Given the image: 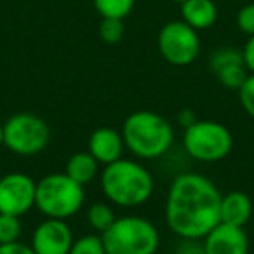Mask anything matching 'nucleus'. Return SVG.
<instances>
[{"label":"nucleus","mask_w":254,"mask_h":254,"mask_svg":"<svg viewBox=\"0 0 254 254\" xmlns=\"http://www.w3.org/2000/svg\"><path fill=\"white\" fill-rule=\"evenodd\" d=\"M101 239L106 254H155L160 244L155 225L139 216L117 218Z\"/></svg>","instance_id":"5"},{"label":"nucleus","mask_w":254,"mask_h":254,"mask_svg":"<svg viewBox=\"0 0 254 254\" xmlns=\"http://www.w3.org/2000/svg\"><path fill=\"white\" fill-rule=\"evenodd\" d=\"M214 75L218 77L219 84L225 85L226 89L239 91L247 78V68H246V64H242V63L228 64V66H225L219 71H216Z\"/></svg>","instance_id":"18"},{"label":"nucleus","mask_w":254,"mask_h":254,"mask_svg":"<svg viewBox=\"0 0 254 254\" xmlns=\"http://www.w3.org/2000/svg\"><path fill=\"white\" fill-rule=\"evenodd\" d=\"M87 219L89 225L96 230V232L103 233L105 230H108L110 226L115 221V212L110 207L108 204H103V202H98V204H92L87 211Z\"/></svg>","instance_id":"17"},{"label":"nucleus","mask_w":254,"mask_h":254,"mask_svg":"<svg viewBox=\"0 0 254 254\" xmlns=\"http://www.w3.org/2000/svg\"><path fill=\"white\" fill-rule=\"evenodd\" d=\"M4 145V124L0 122V146Z\"/></svg>","instance_id":"28"},{"label":"nucleus","mask_w":254,"mask_h":254,"mask_svg":"<svg viewBox=\"0 0 254 254\" xmlns=\"http://www.w3.org/2000/svg\"><path fill=\"white\" fill-rule=\"evenodd\" d=\"M49 126L35 113H16L4 124V146L16 155L40 153L49 143Z\"/></svg>","instance_id":"7"},{"label":"nucleus","mask_w":254,"mask_h":254,"mask_svg":"<svg viewBox=\"0 0 254 254\" xmlns=\"http://www.w3.org/2000/svg\"><path fill=\"white\" fill-rule=\"evenodd\" d=\"M92 5L101 18L124 19L132 12L136 0H92Z\"/></svg>","instance_id":"16"},{"label":"nucleus","mask_w":254,"mask_h":254,"mask_svg":"<svg viewBox=\"0 0 254 254\" xmlns=\"http://www.w3.org/2000/svg\"><path fill=\"white\" fill-rule=\"evenodd\" d=\"M159 51L167 63L174 66H188L200 54L198 32L188 26L183 19L166 23L159 33Z\"/></svg>","instance_id":"8"},{"label":"nucleus","mask_w":254,"mask_h":254,"mask_svg":"<svg viewBox=\"0 0 254 254\" xmlns=\"http://www.w3.org/2000/svg\"><path fill=\"white\" fill-rule=\"evenodd\" d=\"M218 187L197 173L178 174L169 187L166 221L171 232L185 240L204 239L221 221Z\"/></svg>","instance_id":"1"},{"label":"nucleus","mask_w":254,"mask_h":254,"mask_svg":"<svg viewBox=\"0 0 254 254\" xmlns=\"http://www.w3.org/2000/svg\"><path fill=\"white\" fill-rule=\"evenodd\" d=\"M37 183L25 173H9L0 180V214L21 218L35 205Z\"/></svg>","instance_id":"9"},{"label":"nucleus","mask_w":254,"mask_h":254,"mask_svg":"<svg viewBox=\"0 0 254 254\" xmlns=\"http://www.w3.org/2000/svg\"><path fill=\"white\" fill-rule=\"evenodd\" d=\"M0 254H35V251L28 244L16 240L11 244H0Z\"/></svg>","instance_id":"25"},{"label":"nucleus","mask_w":254,"mask_h":254,"mask_svg":"<svg viewBox=\"0 0 254 254\" xmlns=\"http://www.w3.org/2000/svg\"><path fill=\"white\" fill-rule=\"evenodd\" d=\"M204 254H247L249 239L244 226H233L219 221L204 237Z\"/></svg>","instance_id":"11"},{"label":"nucleus","mask_w":254,"mask_h":254,"mask_svg":"<svg viewBox=\"0 0 254 254\" xmlns=\"http://www.w3.org/2000/svg\"><path fill=\"white\" fill-rule=\"evenodd\" d=\"M181 5V19L193 30H207L218 19V7L212 0H185Z\"/></svg>","instance_id":"13"},{"label":"nucleus","mask_w":254,"mask_h":254,"mask_svg":"<svg viewBox=\"0 0 254 254\" xmlns=\"http://www.w3.org/2000/svg\"><path fill=\"white\" fill-rule=\"evenodd\" d=\"M183 146L188 155L198 162H219L232 152L233 136L223 124L197 120L185 129Z\"/></svg>","instance_id":"6"},{"label":"nucleus","mask_w":254,"mask_h":254,"mask_svg":"<svg viewBox=\"0 0 254 254\" xmlns=\"http://www.w3.org/2000/svg\"><path fill=\"white\" fill-rule=\"evenodd\" d=\"M21 237V221L18 216L0 214V244H11Z\"/></svg>","instance_id":"21"},{"label":"nucleus","mask_w":254,"mask_h":254,"mask_svg":"<svg viewBox=\"0 0 254 254\" xmlns=\"http://www.w3.org/2000/svg\"><path fill=\"white\" fill-rule=\"evenodd\" d=\"M105 197L119 207H138L153 193V176L136 160L119 159L101 173Z\"/></svg>","instance_id":"2"},{"label":"nucleus","mask_w":254,"mask_h":254,"mask_svg":"<svg viewBox=\"0 0 254 254\" xmlns=\"http://www.w3.org/2000/svg\"><path fill=\"white\" fill-rule=\"evenodd\" d=\"M2 176H4V174H2V171H0V180H2Z\"/></svg>","instance_id":"30"},{"label":"nucleus","mask_w":254,"mask_h":254,"mask_svg":"<svg viewBox=\"0 0 254 254\" xmlns=\"http://www.w3.org/2000/svg\"><path fill=\"white\" fill-rule=\"evenodd\" d=\"M239 99L247 115L254 119V73L247 75L246 82L239 89Z\"/></svg>","instance_id":"23"},{"label":"nucleus","mask_w":254,"mask_h":254,"mask_svg":"<svg viewBox=\"0 0 254 254\" xmlns=\"http://www.w3.org/2000/svg\"><path fill=\"white\" fill-rule=\"evenodd\" d=\"M237 63L244 64V56H242V51L235 49V47H221V49L214 51L212 56L209 58V66H211V70L214 73L221 70V68L228 66V64H237Z\"/></svg>","instance_id":"19"},{"label":"nucleus","mask_w":254,"mask_h":254,"mask_svg":"<svg viewBox=\"0 0 254 254\" xmlns=\"http://www.w3.org/2000/svg\"><path fill=\"white\" fill-rule=\"evenodd\" d=\"M197 120L198 119H197V115H195V112H193V110H190V108H185V110H181V112L178 113V122H180V126L183 127V129L193 126Z\"/></svg>","instance_id":"27"},{"label":"nucleus","mask_w":254,"mask_h":254,"mask_svg":"<svg viewBox=\"0 0 254 254\" xmlns=\"http://www.w3.org/2000/svg\"><path fill=\"white\" fill-rule=\"evenodd\" d=\"M30 246L35 254H70L73 233L64 219L46 218L35 228Z\"/></svg>","instance_id":"10"},{"label":"nucleus","mask_w":254,"mask_h":254,"mask_svg":"<svg viewBox=\"0 0 254 254\" xmlns=\"http://www.w3.org/2000/svg\"><path fill=\"white\" fill-rule=\"evenodd\" d=\"M99 37L106 44H119L124 37V19L101 18L99 23Z\"/></svg>","instance_id":"20"},{"label":"nucleus","mask_w":254,"mask_h":254,"mask_svg":"<svg viewBox=\"0 0 254 254\" xmlns=\"http://www.w3.org/2000/svg\"><path fill=\"white\" fill-rule=\"evenodd\" d=\"M242 56H244V64H246L247 71L254 73V35L249 37V40L246 42L242 49Z\"/></svg>","instance_id":"26"},{"label":"nucleus","mask_w":254,"mask_h":254,"mask_svg":"<svg viewBox=\"0 0 254 254\" xmlns=\"http://www.w3.org/2000/svg\"><path fill=\"white\" fill-rule=\"evenodd\" d=\"M221 221L226 225L244 226L253 214V202L242 191H230L221 198Z\"/></svg>","instance_id":"14"},{"label":"nucleus","mask_w":254,"mask_h":254,"mask_svg":"<svg viewBox=\"0 0 254 254\" xmlns=\"http://www.w3.org/2000/svg\"><path fill=\"white\" fill-rule=\"evenodd\" d=\"M237 26L247 37L254 35V4H247L237 12Z\"/></svg>","instance_id":"24"},{"label":"nucleus","mask_w":254,"mask_h":254,"mask_svg":"<svg viewBox=\"0 0 254 254\" xmlns=\"http://www.w3.org/2000/svg\"><path fill=\"white\" fill-rule=\"evenodd\" d=\"M98 167H99V162L91 155V153L78 152L68 159L64 173H66L73 181H77L78 185L85 187L89 181H92L96 178Z\"/></svg>","instance_id":"15"},{"label":"nucleus","mask_w":254,"mask_h":254,"mask_svg":"<svg viewBox=\"0 0 254 254\" xmlns=\"http://www.w3.org/2000/svg\"><path fill=\"white\" fill-rule=\"evenodd\" d=\"M124 146L126 145H124L122 134L110 127H99L89 138V153L105 166L122 159Z\"/></svg>","instance_id":"12"},{"label":"nucleus","mask_w":254,"mask_h":254,"mask_svg":"<svg viewBox=\"0 0 254 254\" xmlns=\"http://www.w3.org/2000/svg\"><path fill=\"white\" fill-rule=\"evenodd\" d=\"M70 254H106L101 235H84L73 240Z\"/></svg>","instance_id":"22"},{"label":"nucleus","mask_w":254,"mask_h":254,"mask_svg":"<svg viewBox=\"0 0 254 254\" xmlns=\"http://www.w3.org/2000/svg\"><path fill=\"white\" fill-rule=\"evenodd\" d=\"M84 187L66 173H51L37 183L35 207L46 218L64 219L75 216L84 205Z\"/></svg>","instance_id":"4"},{"label":"nucleus","mask_w":254,"mask_h":254,"mask_svg":"<svg viewBox=\"0 0 254 254\" xmlns=\"http://www.w3.org/2000/svg\"><path fill=\"white\" fill-rule=\"evenodd\" d=\"M173 2H176V4H183L185 0H173Z\"/></svg>","instance_id":"29"},{"label":"nucleus","mask_w":254,"mask_h":254,"mask_svg":"<svg viewBox=\"0 0 254 254\" xmlns=\"http://www.w3.org/2000/svg\"><path fill=\"white\" fill-rule=\"evenodd\" d=\"M124 145L138 159L153 160L173 146L174 131L171 122L160 113L139 110L127 117L122 126Z\"/></svg>","instance_id":"3"}]
</instances>
